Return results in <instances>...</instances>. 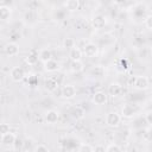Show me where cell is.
I'll return each mask as SVG.
<instances>
[{"mask_svg": "<svg viewBox=\"0 0 152 152\" xmlns=\"http://www.w3.org/2000/svg\"><path fill=\"white\" fill-rule=\"evenodd\" d=\"M106 124L109 127H118L121 124V115L116 112H109L106 116Z\"/></svg>", "mask_w": 152, "mask_h": 152, "instance_id": "cell-1", "label": "cell"}, {"mask_svg": "<svg viewBox=\"0 0 152 152\" xmlns=\"http://www.w3.org/2000/svg\"><path fill=\"white\" fill-rule=\"evenodd\" d=\"M133 87L138 90H145L150 87V81L146 76H135L133 78Z\"/></svg>", "mask_w": 152, "mask_h": 152, "instance_id": "cell-2", "label": "cell"}, {"mask_svg": "<svg viewBox=\"0 0 152 152\" xmlns=\"http://www.w3.org/2000/svg\"><path fill=\"white\" fill-rule=\"evenodd\" d=\"M97 52H99V48L95 43H87L82 50V53H84L87 57H94L97 55Z\"/></svg>", "mask_w": 152, "mask_h": 152, "instance_id": "cell-3", "label": "cell"}, {"mask_svg": "<svg viewBox=\"0 0 152 152\" xmlns=\"http://www.w3.org/2000/svg\"><path fill=\"white\" fill-rule=\"evenodd\" d=\"M11 78L14 82H21L25 78V71L20 66H14L11 70Z\"/></svg>", "mask_w": 152, "mask_h": 152, "instance_id": "cell-4", "label": "cell"}, {"mask_svg": "<svg viewBox=\"0 0 152 152\" xmlns=\"http://www.w3.org/2000/svg\"><path fill=\"white\" fill-rule=\"evenodd\" d=\"M61 95L63 99H66V100H70L72 97H75L76 95V88L71 84H65L63 88H62V91H61Z\"/></svg>", "mask_w": 152, "mask_h": 152, "instance_id": "cell-5", "label": "cell"}, {"mask_svg": "<svg viewBox=\"0 0 152 152\" xmlns=\"http://www.w3.org/2000/svg\"><path fill=\"white\" fill-rule=\"evenodd\" d=\"M15 140H17V135L14 133H12V132H8V133L1 135V144L4 146H6V147L13 146L14 142H15Z\"/></svg>", "mask_w": 152, "mask_h": 152, "instance_id": "cell-6", "label": "cell"}, {"mask_svg": "<svg viewBox=\"0 0 152 152\" xmlns=\"http://www.w3.org/2000/svg\"><path fill=\"white\" fill-rule=\"evenodd\" d=\"M91 24H93L94 28H97V30L103 28L106 26V24H107V18L104 15H102V14H97L91 19Z\"/></svg>", "mask_w": 152, "mask_h": 152, "instance_id": "cell-7", "label": "cell"}, {"mask_svg": "<svg viewBox=\"0 0 152 152\" xmlns=\"http://www.w3.org/2000/svg\"><path fill=\"white\" fill-rule=\"evenodd\" d=\"M107 94L102 90H99V91H95L94 95H93V102L97 106H102L107 102Z\"/></svg>", "mask_w": 152, "mask_h": 152, "instance_id": "cell-8", "label": "cell"}, {"mask_svg": "<svg viewBox=\"0 0 152 152\" xmlns=\"http://www.w3.org/2000/svg\"><path fill=\"white\" fill-rule=\"evenodd\" d=\"M122 91H124V88H122V86H121L120 83H118V82L112 83V84L109 86V88H108V93H109V95L113 96V97H118V96L122 95Z\"/></svg>", "mask_w": 152, "mask_h": 152, "instance_id": "cell-9", "label": "cell"}, {"mask_svg": "<svg viewBox=\"0 0 152 152\" xmlns=\"http://www.w3.org/2000/svg\"><path fill=\"white\" fill-rule=\"evenodd\" d=\"M44 119H45V121H46L48 124L53 125V124H56V122L58 121V119H59V113H58L57 110H55V109H50V110H48V112L45 113Z\"/></svg>", "mask_w": 152, "mask_h": 152, "instance_id": "cell-10", "label": "cell"}, {"mask_svg": "<svg viewBox=\"0 0 152 152\" xmlns=\"http://www.w3.org/2000/svg\"><path fill=\"white\" fill-rule=\"evenodd\" d=\"M4 50H5V53L7 56L13 57V56H17L19 53V45L17 43H8L5 45Z\"/></svg>", "mask_w": 152, "mask_h": 152, "instance_id": "cell-11", "label": "cell"}, {"mask_svg": "<svg viewBox=\"0 0 152 152\" xmlns=\"http://www.w3.org/2000/svg\"><path fill=\"white\" fill-rule=\"evenodd\" d=\"M135 113H137L135 107H134V106H132V104H129V103L125 104V106L122 107V109H121V116L127 118V119L133 118V116L135 115Z\"/></svg>", "mask_w": 152, "mask_h": 152, "instance_id": "cell-12", "label": "cell"}, {"mask_svg": "<svg viewBox=\"0 0 152 152\" xmlns=\"http://www.w3.org/2000/svg\"><path fill=\"white\" fill-rule=\"evenodd\" d=\"M12 15V8L7 5H0V20L7 21Z\"/></svg>", "mask_w": 152, "mask_h": 152, "instance_id": "cell-13", "label": "cell"}, {"mask_svg": "<svg viewBox=\"0 0 152 152\" xmlns=\"http://www.w3.org/2000/svg\"><path fill=\"white\" fill-rule=\"evenodd\" d=\"M43 64H44V70L48 71V72H55V71H57L59 69V64L55 59H50V61H48V62H45Z\"/></svg>", "mask_w": 152, "mask_h": 152, "instance_id": "cell-14", "label": "cell"}, {"mask_svg": "<svg viewBox=\"0 0 152 152\" xmlns=\"http://www.w3.org/2000/svg\"><path fill=\"white\" fill-rule=\"evenodd\" d=\"M38 59H39L40 62H43V63H45V62L52 59V53H51V51H50L49 49H42V50H39V52H38Z\"/></svg>", "mask_w": 152, "mask_h": 152, "instance_id": "cell-15", "label": "cell"}, {"mask_svg": "<svg viewBox=\"0 0 152 152\" xmlns=\"http://www.w3.org/2000/svg\"><path fill=\"white\" fill-rule=\"evenodd\" d=\"M44 86H45V89H46L48 91H55V90L58 88V82H57L56 78L49 77V78L45 80Z\"/></svg>", "mask_w": 152, "mask_h": 152, "instance_id": "cell-16", "label": "cell"}, {"mask_svg": "<svg viewBox=\"0 0 152 152\" xmlns=\"http://www.w3.org/2000/svg\"><path fill=\"white\" fill-rule=\"evenodd\" d=\"M82 50L78 48H74L69 51V57L71 59V62H76V61H81L82 59Z\"/></svg>", "mask_w": 152, "mask_h": 152, "instance_id": "cell-17", "label": "cell"}, {"mask_svg": "<svg viewBox=\"0 0 152 152\" xmlns=\"http://www.w3.org/2000/svg\"><path fill=\"white\" fill-rule=\"evenodd\" d=\"M64 7L70 12L77 11L80 8V1L78 0H68L66 2H64Z\"/></svg>", "mask_w": 152, "mask_h": 152, "instance_id": "cell-18", "label": "cell"}, {"mask_svg": "<svg viewBox=\"0 0 152 152\" xmlns=\"http://www.w3.org/2000/svg\"><path fill=\"white\" fill-rule=\"evenodd\" d=\"M71 116L76 120H80V119H83L84 118V110L81 108V107H74L70 112Z\"/></svg>", "mask_w": 152, "mask_h": 152, "instance_id": "cell-19", "label": "cell"}, {"mask_svg": "<svg viewBox=\"0 0 152 152\" xmlns=\"http://www.w3.org/2000/svg\"><path fill=\"white\" fill-rule=\"evenodd\" d=\"M70 69L72 72H81L84 69V64L82 61H76V62H71L70 64Z\"/></svg>", "mask_w": 152, "mask_h": 152, "instance_id": "cell-20", "label": "cell"}, {"mask_svg": "<svg viewBox=\"0 0 152 152\" xmlns=\"http://www.w3.org/2000/svg\"><path fill=\"white\" fill-rule=\"evenodd\" d=\"M26 62L30 64V65H34L37 62H38V52L36 53L33 50L28 53V56L26 57Z\"/></svg>", "mask_w": 152, "mask_h": 152, "instance_id": "cell-21", "label": "cell"}, {"mask_svg": "<svg viewBox=\"0 0 152 152\" xmlns=\"http://www.w3.org/2000/svg\"><path fill=\"white\" fill-rule=\"evenodd\" d=\"M90 74L95 75L96 77H102V76L104 75V69H103L101 65H96V66H94V68L91 69Z\"/></svg>", "mask_w": 152, "mask_h": 152, "instance_id": "cell-22", "label": "cell"}, {"mask_svg": "<svg viewBox=\"0 0 152 152\" xmlns=\"http://www.w3.org/2000/svg\"><path fill=\"white\" fill-rule=\"evenodd\" d=\"M63 48H65V49H69V50H71V49H74L75 48V39L74 38H65L64 40H63Z\"/></svg>", "mask_w": 152, "mask_h": 152, "instance_id": "cell-23", "label": "cell"}, {"mask_svg": "<svg viewBox=\"0 0 152 152\" xmlns=\"http://www.w3.org/2000/svg\"><path fill=\"white\" fill-rule=\"evenodd\" d=\"M78 152H94V147L90 144H81L78 147Z\"/></svg>", "mask_w": 152, "mask_h": 152, "instance_id": "cell-24", "label": "cell"}, {"mask_svg": "<svg viewBox=\"0 0 152 152\" xmlns=\"http://www.w3.org/2000/svg\"><path fill=\"white\" fill-rule=\"evenodd\" d=\"M106 152H122V150L118 144H109L106 147Z\"/></svg>", "mask_w": 152, "mask_h": 152, "instance_id": "cell-25", "label": "cell"}, {"mask_svg": "<svg viewBox=\"0 0 152 152\" xmlns=\"http://www.w3.org/2000/svg\"><path fill=\"white\" fill-rule=\"evenodd\" d=\"M8 132H11V126L6 122H1L0 124V135H4Z\"/></svg>", "mask_w": 152, "mask_h": 152, "instance_id": "cell-26", "label": "cell"}, {"mask_svg": "<svg viewBox=\"0 0 152 152\" xmlns=\"http://www.w3.org/2000/svg\"><path fill=\"white\" fill-rule=\"evenodd\" d=\"M33 152H50V150L48 148V146L43 145V144H38L36 147H34V151Z\"/></svg>", "mask_w": 152, "mask_h": 152, "instance_id": "cell-27", "label": "cell"}, {"mask_svg": "<svg viewBox=\"0 0 152 152\" xmlns=\"http://www.w3.org/2000/svg\"><path fill=\"white\" fill-rule=\"evenodd\" d=\"M144 24H145V26H146L147 30H151V28H152V15H151V14H148V15L145 18Z\"/></svg>", "mask_w": 152, "mask_h": 152, "instance_id": "cell-28", "label": "cell"}, {"mask_svg": "<svg viewBox=\"0 0 152 152\" xmlns=\"http://www.w3.org/2000/svg\"><path fill=\"white\" fill-rule=\"evenodd\" d=\"M94 152H106V148L103 145H96L94 147Z\"/></svg>", "mask_w": 152, "mask_h": 152, "instance_id": "cell-29", "label": "cell"}, {"mask_svg": "<svg viewBox=\"0 0 152 152\" xmlns=\"http://www.w3.org/2000/svg\"><path fill=\"white\" fill-rule=\"evenodd\" d=\"M152 113L151 112H147L146 114H145V119H146V122H147V125H151V122H152Z\"/></svg>", "mask_w": 152, "mask_h": 152, "instance_id": "cell-30", "label": "cell"}, {"mask_svg": "<svg viewBox=\"0 0 152 152\" xmlns=\"http://www.w3.org/2000/svg\"><path fill=\"white\" fill-rule=\"evenodd\" d=\"M21 152H30V151H27V150H24V151H21Z\"/></svg>", "mask_w": 152, "mask_h": 152, "instance_id": "cell-31", "label": "cell"}, {"mask_svg": "<svg viewBox=\"0 0 152 152\" xmlns=\"http://www.w3.org/2000/svg\"><path fill=\"white\" fill-rule=\"evenodd\" d=\"M0 59H1V56H0Z\"/></svg>", "mask_w": 152, "mask_h": 152, "instance_id": "cell-32", "label": "cell"}]
</instances>
